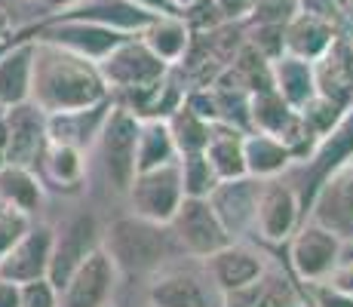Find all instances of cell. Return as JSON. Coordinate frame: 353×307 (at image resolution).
Here are the masks:
<instances>
[{
	"label": "cell",
	"instance_id": "9c48e42d",
	"mask_svg": "<svg viewBox=\"0 0 353 307\" xmlns=\"http://www.w3.org/2000/svg\"><path fill=\"white\" fill-rule=\"evenodd\" d=\"M6 120V141H3V163L28 166L37 172L40 154L46 148V114L34 101H22L3 111Z\"/></svg>",
	"mask_w": 353,
	"mask_h": 307
},
{
	"label": "cell",
	"instance_id": "3957f363",
	"mask_svg": "<svg viewBox=\"0 0 353 307\" xmlns=\"http://www.w3.org/2000/svg\"><path fill=\"white\" fill-rule=\"evenodd\" d=\"M141 120L129 108H111L101 123V151H105V172L114 190L126 194L135 179V151H139Z\"/></svg>",
	"mask_w": 353,
	"mask_h": 307
},
{
	"label": "cell",
	"instance_id": "83f0119b",
	"mask_svg": "<svg viewBox=\"0 0 353 307\" xmlns=\"http://www.w3.org/2000/svg\"><path fill=\"white\" fill-rule=\"evenodd\" d=\"M243 160H246V175L264 179V175H276L289 166L292 154L276 135L255 132L243 139Z\"/></svg>",
	"mask_w": 353,
	"mask_h": 307
},
{
	"label": "cell",
	"instance_id": "9a60e30c",
	"mask_svg": "<svg viewBox=\"0 0 353 307\" xmlns=\"http://www.w3.org/2000/svg\"><path fill=\"white\" fill-rule=\"evenodd\" d=\"M353 157V108L344 117H338L335 126L325 132V139L316 145L314 157L307 166V190H304V203H314L316 190H323L325 179L335 172L341 163Z\"/></svg>",
	"mask_w": 353,
	"mask_h": 307
},
{
	"label": "cell",
	"instance_id": "277c9868",
	"mask_svg": "<svg viewBox=\"0 0 353 307\" xmlns=\"http://www.w3.org/2000/svg\"><path fill=\"white\" fill-rule=\"evenodd\" d=\"M96 246H99V228L90 212L71 215L62 228L52 230V252H50L46 279L56 286V292L71 279V274L86 261V255Z\"/></svg>",
	"mask_w": 353,
	"mask_h": 307
},
{
	"label": "cell",
	"instance_id": "ab89813d",
	"mask_svg": "<svg viewBox=\"0 0 353 307\" xmlns=\"http://www.w3.org/2000/svg\"><path fill=\"white\" fill-rule=\"evenodd\" d=\"M0 307H19V286L0 279Z\"/></svg>",
	"mask_w": 353,
	"mask_h": 307
},
{
	"label": "cell",
	"instance_id": "2e32d148",
	"mask_svg": "<svg viewBox=\"0 0 353 307\" xmlns=\"http://www.w3.org/2000/svg\"><path fill=\"white\" fill-rule=\"evenodd\" d=\"M314 65V86L316 92L332 99L335 105L347 108L353 101V43L335 37L329 50L320 59L310 61Z\"/></svg>",
	"mask_w": 353,
	"mask_h": 307
},
{
	"label": "cell",
	"instance_id": "6da1fadb",
	"mask_svg": "<svg viewBox=\"0 0 353 307\" xmlns=\"http://www.w3.org/2000/svg\"><path fill=\"white\" fill-rule=\"evenodd\" d=\"M108 99V86L99 65L77 52L34 37L31 61V99L43 114H62L90 108Z\"/></svg>",
	"mask_w": 353,
	"mask_h": 307
},
{
	"label": "cell",
	"instance_id": "484cf974",
	"mask_svg": "<svg viewBox=\"0 0 353 307\" xmlns=\"http://www.w3.org/2000/svg\"><path fill=\"white\" fill-rule=\"evenodd\" d=\"M40 181H50L52 188L59 190H77L80 181H83V172H86V160H83V151L71 145H59V141H46L43 154H40V163H37Z\"/></svg>",
	"mask_w": 353,
	"mask_h": 307
},
{
	"label": "cell",
	"instance_id": "5bb4252c",
	"mask_svg": "<svg viewBox=\"0 0 353 307\" xmlns=\"http://www.w3.org/2000/svg\"><path fill=\"white\" fill-rule=\"evenodd\" d=\"M341 261V237L332 228L310 224L292 243V264L304 279H323Z\"/></svg>",
	"mask_w": 353,
	"mask_h": 307
},
{
	"label": "cell",
	"instance_id": "ffe728a7",
	"mask_svg": "<svg viewBox=\"0 0 353 307\" xmlns=\"http://www.w3.org/2000/svg\"><path fill=\"white\" fill-rule=\"evenodd\" d=\"M31 61L34 37L6 46L0 52V108L22 105L31 99Z\"/></svg>",
	"mask_w": 353,
	"mask_h": 307
},
{
	"label": "cell",
	"instance_id": "7bdbcfd3",
	"mask_svg": "<svg viewBox=\"0 0 353 307\" xmlns=\"http://www.w3.org/2000/svg\"><path fill=\"white\" fill-rule=\"evenodd\" d=\"M43 3H46V10H71V6H77L80 3V0H43Z\"/></svg>",
	"mask_w": 353,
	"mask_h": 307
},
{
	"label": "cell",
	"instance_id": "7c38bea8",
	"mask_svg": "<svg viewBox=\"0 0 353 307\" xmlns=\"http://www.w3.org/2000/svg\"><path fill=\"white\" fill-rule=\"evenodd\" d=\"M52 230L50 224H31L19 243L0 258V279L6 283H31V279H43L50 268V252H52Z\"/></svg>",
	"mask_w": 353,
	"mask_h": 307
},
{
	"label": "cell",
	"instance_id": "7402d4cb",
	"mask_svg": "<svg viewBox=\"0 0 353 307\" xmlns=\"http://www.w3.org/2000/svg\"><path fill=\"white\" fill-rule=\"evenodd\" d=\"M323 197V221L335 230L338 237H353V157L335 169L325 179Z\"/></svg>",
	"mask_w": 353,
	"mask_h": 307
},
{
	"label": "cell",
	"instance_id": "d6a6232c",
	"mask_svg": "<svg viewBox=\"0 0 353 307\" xmlns=\"http://www.w3.org/2000/svg\"><path fill=\"white\" fill-rule=\"evenodd\" d=\"M179 175H181V190H185V197H209L215 184L221 181L203 151L185 154V160H181V166H179Z\"/></svg>",
	"mask_w": 353,
	"mask_h": 307
},
{
	"label": "cell",
	"instance_id": "e575fe53",
	"mask_svg": "<svg viewBox=\"0 0 353 307\" xmlns=\"http://www.w3.org/2000/svg\"><path fill=\"white\" fill-rule=\"evenodd\" d=\"M298 10H301L298 0H255L252 22L255 25H283V28H286V22Z\"/></svg>",
	"mask_w": 353,
	"mask_h": 307
},
{
	"label": "cell",
	"instance_id": "4dcf8cb0",
	"mask_svg": "<svg viewBox=\"0 0 353 307\" xmlns=\"http://www.w3.org/2000/svg\"><path fill=\"white\" fill-rule=\"evenodd\" d=\"M166 126H169V135H172V141H175V151H181V154L206 151L209 135H212V123L200 120L185 101L169 114Z\"/></svg>",
	"mask_w": 353,
	"mask_h": 307
},
{
	"label": "cell",
	"instance_id": "f1b7e54d",
	"mask_svg": "<svg viewBox=\"0 0 353 307\" xmlns=\"http://www.w3.org/2000/svg\"><path fill=\"white\" fill-rule=\"evenodd\" d=\"M175 141L169 135V126L163 120H148L139 129V151H135V172H148L172 163Z\"/></svg>",
	"mask_w": 353,
	"mask_h": 307
},
{
	"label": "cell",
	"instance_id": "d4e9b609",
	"mask_svg": "<svg viewBox=\"0 0 353 307\" xmlns=\"http://www.w3.org/2000/svg\"><path fill=\"white\" fill-rule=\"evenodd\" d=\"M270 74H274V90L286 99L289 108H301L307 99L316 95L314 86V65L307 59H298L283 52L280 59L270 61Z\"/></svg>",
	"mask_w": 353,
	"mask_h": 307
},
{
	"label": "cell",
	"instance_id": "8fae6325",
	"mask_svg": "<svg viewBox=\"0 0 353 307\" xmlns=\"http://www.w3.org/2000/svg\"><path fill=\"white\" fill-rule=\"evenodd\" d=\"M154 307H225V289L212 274L196 270H169L151 286Z\"/></svg>",
	"mask_w": 353,
	"mask_h": 307
},
{
	"label": "cell",
	"instance_id": "ee69618b",
	"mask_svg": "<svg viewBox=\"0 0 353 307\" xmlns=\"http://www.w3.org/2000/svg\"><path fill=\"white\" fill-rule=\"evenodd\" d=\"M350 258H353V246L350 249H344V243H341V261H350Z\"/></svg>",
	"mask_w": 353,
	"mask_h": 307
},
{
	"label": "cell",
	"instance_id": "8d00e7d4",
	"mask_svg": "<svg viewBox=\"0 0 353 307\" xmlns=\"http://www.w3.org/2000/svg\"><path fill=\"white\" fill-rule=\"evenodd\" d=\"M212 3L219 6L221 19H243V16L252 12L255 0H212Z\"/></svg>",
	"mask_w": 353,
	"mask_h": 307
},
{
	"label": "cell",
	"instance_id": "4fadbf2b",
	"mask_svg": "<svg viewBox=\"0 0 353 307\" xmlns=\"http://www.w3.org/2000/svg\"><path fill=\"white\" fill-rule=\"evenodd\" d=\"M258 197H261V184H255L249 175H240V179H221L206 200L212 203L215 215L225 224V230L234 237L255 224Z\"/></svg>",
	"mask_w": 353,
	"mask_h": 307
},
{
	"label": "cell",
	"instance_id": "603a6c76",
	"mask_svg": "<svg viewBox=\"0 0 353 307\" xmlns=\"http://www.w3.org/2000/svg\"><path fill=\"white\" fill-rule=\"evenodd\" d=\"M225 307H298V295L286 277L270 270L240 289L225 292Z\"/></svg>",
	"mask_w": 353,
	"mask_h": 307
},
{
	"label": "cell",
	"instance_id": "e0dca14e",
	"mask_svg": "<svg viewBox=\"0 0 353 307\" xmlns=\"http://www.w3.org/2000/svg\"><path fill=\"white\" fill-rule=\"evenodd\" d=\"M108 111H111V99H101L90 108H77V111L46 114V139L86 151L101 132V123H105Z\"/></svg>",
	"mask_w": 353,
	"mask_h": 307
},
{
	"label": "cell",
	"instance_id": "1f68e13d",
	"mask_svg": "<svg viewBox=\"0 0 353 307\" xmlns=\"http://www.w3.org/2000/svg\"><path fill=\"white\" fill-rule=\"evenodd\" d=\"M292 114H295V108H289L286 99L276 90H261L249 95V117L258 126V132H268L280 139V132L289 126Z\"/></svg>",
	"mask_w": 353,
	"mask_h": 307
},
{
	"label": "cell",
	"instance_id": "74e56055",
	"mask_svg": "<svg viewBox=\"0 0 353 307\" xmlns=\"http://www.w3.org/2000/svg\"><path fill=\"white\" fill-rule=\"evenodd\" d=\"M320 307H353V295L329 283L325 289H320Z\"/></svg>",
	"mask_w": 353,
	"mask_h": 307
},
{
	"label": "cell",
	"instance_id": "7a4b0ae2",
	"mask_svg": "<svg viewBox=\"0 0 353 307\" xmlns=\"http://www.w3.org/2000/svg\"><path fill=\"white\" fill-rule=\"evenodd\" d=\"M101 249L111 255L117 270H129V274L157 270L163 264V258L169 255L166 224L141 218V215L117 218V221L108 224L105 246Z\"/></svg>",
	"mask_w": 353,
	"mask_h": 307
},
{
	"label": "cell",
	"instance_id": "30bf717a",
	"mask_svg": "<svg viewBox=\"0 0 353 307\" xmlns=\"http://www.w3.org/2000/svg\"><path fill=\"white\" fill-rule=\"evenodd\" d=\"M126 37H129V31L108 28V25L90 22V19L65 16V19H59V22L40 28L37 40H50V43L65 46V50L77 52V56H83L90 61H99V59H105L117 43H123Z\"/></svg>",
	"mask_w": 353,
	"mask_h": 307
},
{
	"label": "cell",
	"instance_id": "f35d334b",
	"mask_svg": "<svg viewBox=\"0 0 353 307\" xmlns=\"http://www.w3.org/2000/svg\"><path fill=\"white\" fill-rule=\"evenodd\" d=\"M332 286H335V289H341V292H350L353 295V258L350 261H338V268L332 270Z\"/></svg>",
	"mask_w": 353,
	"mask_h": 307
},
{
	"label": "cell",
	"instance_id": "836d02e7",
	"mask_svg": "<svg viewBox=\"0 0 353 307\" xmlns=\"http://www.w3.org/2000/svg\"><path fill=\"white\" fill-rule=\"evenodd\" d=\"M31 228V215L22 209L10 206V203H0V258L19 243V237Z\"/></svg>",
	"mask_w": 353,
	"mask_h": 307
},
{
	"label": "cell",
	"instance_id": "60d3db41",
	"mask_svg": "<svg viewBox=\"0 0 353 307\" xmlns=\"http://www.w3.org/2000/svg\"><path fill=\"white\" fill-rule=\"evenodd\" d=\"M129 3H135V6H141V10H148V12H163L169 6V0H129Z\"/></svg>",
	"mask_w": 353,
	"mask_h": 307
},
{
	"label": "cell",
	"instance_id": "f546056e",
	"mask_svg": "<svg viewBox=\"0 0 353 307\" xmlns=\"http://www.w3.org/2000/svg\"><path fill=\"white\" fill-rule=\"evenodd\" d=\"M219 179H240L246 175V160H243V135L230 129H212L206 151Z\"/></svg>",
	"mask_w": 353,
	"mask_h": 307
},
{
	"label": "cell",
	"instance_id": "52a82bcc",
	"mask_svg": "<svg viewBox=\"0 0 353 307\" xmlns=\"http://www.w3.org/2000/svg\"><path fill=\"white\" fill-rule=\"evenodd\" d=\"M169 224H172L179 243L191 255L209 258L212 252H219L221 246L230 243V234L225 230V224L219 221V215H215L212 203L206 197H181L179 209H175Z\"/></svg>",
	"mask_w": 353,
	"mask_h": 307
},
{
	"label": "cell",
	"instance_id": "cb8c5ba5",
	"mask_svg": "<svg viewBox=\"0 0 353 307\" xmlns=\"http://www.w3.org/2000/svg\"><path fill=\"white\" fill-rule=\"evenodd\" d=\"M141 31H145V34H141V43H145L160 61H166V65H175V61H181V56L188 52V46H191V37H194V31L188 28L185 19L169 16V12H160V16H154Z\"/></svg>",
	"mask_w": 353,
	"mask_h": 307
},
{
	"label": "cell",
	"instance_id": "d590c367",
	"mask_svg": "<svg viewBox=\"0 0 353 307\" xmlns=\"http://www.w3.org/2000/svg\"><path fill=\"white\" fill-rule=\"evenodd\" d=\"M19 307H59V292L50 279H31L19 286Z\"/></svg>",
	"mask_w": 353,
	"mask_h": 307
},
{
	"label": "cell",
	"instance_id": "f6af8a7d",
	"mask_svg": "<svg viewBox=\"0 0 353 307\" xmlns=\"http://www.w3.org/2000/svg\"><path fill=\"white\" fill-rule=\"evenodd\" d=\"M169 3H175V6H181V10H188V6L196 3V0H169Z\"/></svg>",
	"mask_w": 353,
	"mask_h": 307
},
{
	"label": "cell",
	"instance_id": "4316f807",
	"mask_svg": "<svg viewBox=\"0 0 353 307\" xmlns=\"http://www.w3.org/2000/svg\"><path fill=\"white\" fill-rule=\"evenodd\" d=\"M0 203L22 209L34 215L43 203V181L28 166H16V163H3L0 166Z\"/></svg>",
	"mask_w": 353,
	"mask_h": 307
},
{
	"label": "cell",
	"instance_id": "ac0fdd59",
	"mask_svg": "<svg viewBox=\"0 0 353 307\" xmlns=\"http://www.w3.org/2000/svg\"><path fill=\"white\" fill-rule=\"evenodd\" d=\"M332 40H335V31L323 16L298 10L283 28V52L314 61L329 50Z\"/></svg>",
	"mask_w": 353,
	"mask_h": 307
},
{
	"label": "cell",
	"instance_id": "b9f144b4",
	"mask_svg": "<svg viewBox=\"0 0 353 307\" xmlns=\"http://www.w3.org/2000/svg\"><path fill=\"white\" fill-rule=\"evenodd\" d=\"M10 31H12V19H10V12L0 6V43L6 40V34H10Z\"/></svg>",
	"mask_w": 353,
	"mask_h": 307
},
{
	"label": "cell",
	"instance_id": "44dd1931",
	"mask_svg": "<svg viewBox=\"0 0 353 307\" xmlns=\"http://www.w3.org/2000/svg\"><path fill=\"white\" fill-rule=\"evenodd\" d=\"M209 274H212V279L225 292H234V289H240V286L252 283L255 277H261L264 261L258 252L246 249V246L228 243V246H221L219 252L209 255Z\"/></svg>",
	"mask_w": 353,
	"mask_h": 307
},
{
	"label": "cell",
	"instance_id": "bcb514c9",
	"mask_svg": "<svg viewBox=\"0 0 353 307\" xmlns=\"http://www.w3.org/2000/svg\"><path fill=\"white\" fill-rule=\"evenodd\" d=\"M0 166H3V148H0Z\"/></svg>",
	"mask_w": 353,
	"mask_h": 307
},
{
	"label": "cell",
	"instance_id": "d6986e66",
	"mask_svg": "<svg viewBox=\"0 0 353 307\" xmlns=\"http://www.w3.org/2000/svg\"><path fill=\"white\" fill-rule=\"evenodd\" d=\"M298 221V197L286 184H270L261 188L255 209V224L268 240H286Z\"/></svg>",
	"mask_w": 353,
	"mask_h": 307
},
{
	"label": "cell",
	"instance_id": "8992f818",
	"mask_svg": "<svg viewBox=\"0 0 353 307\" xmlns=\"http://www.w3.org/2000/svg\"><path fill=\"white\" fill-rule=\"evenodd\" d=\"M129 200H132L135 215L151 218V221L169 224L179 209L181 197V175L175 163H166V166L148 169V172H135L132 184H129Z\"/></svg>",
	"mask_w": 353,
	"mask_h": 307
},
{
	"label": "cell",
	"instance_id": "7dc6e473",
	"mask_svg": "<svg viewBox=\"0 0 353 307\" xmlns=\"http://www.w3.org/2000/svg\"><path fill=\"white\" fill-rule=\"evenodd\" d=\"M0 52H3V50H0Z\"/></svg>",
	"mask_w": 353,
	"mask_h": 307
},
{
	"label": "cell",
	"instance_id": "5b68a950",
	"mask_svg": "<svg viewBox=\"0 0 353 307\" xmlns=\"http://www.w3.org/2000/svg\"><path fill=\"white\" fill-rule=\"evenodd\" d=\"M96 65L108 90L111 86H117V90H135V86L157 83V80H163V74H166V61H160L135 37H126L123 43H117Z\"/></svg>",
	"mask_w": 353,
	"mask_h": 307
},
{
	"label": "cell",
	"instance_id": "ba28073f",
	"mask_svg": "<svg viewBox=\"0 0 353 307\" xmlns=\"http://www.w3.org/2000/svg\"><path fill=\"white\" fill-rule=\"evenodd\" d=\"M114 286H117V264L101 246H96L59 289V307H108Z\"/></svg>",
	"mask_w": 353,
	"mask_h": 307
}]
</instances>
